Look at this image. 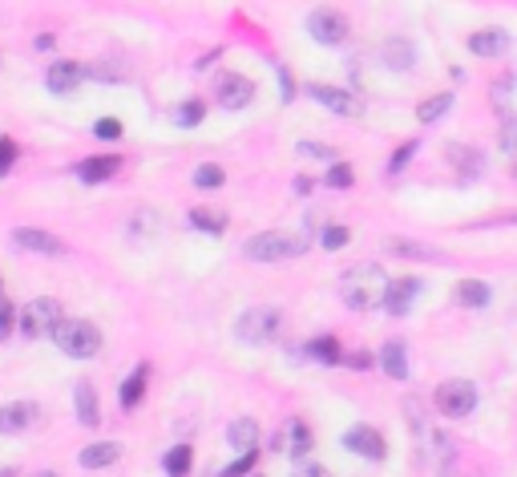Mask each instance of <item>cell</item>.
Here are the masks:
<instances>
[{"label": "cell", "mask_w": 517, "mask_h": 477, "mask_svg": "<svg viewBox=\"0 0 517 477\" xmlns=\"http://www.w3.org/2000/svg\"><path fill=\"white\" fill-rule=\"evenodd\" d=\"M384 291H388V279L376 263H352L339 275V299L347 307H355V312L384 304Z\"/></svg>", "instance_id": "cell-1"}, {"label": "cell", "mask_w": 517, "mask_h": 477, "mask_svg": "<svg viewBox=\"0 0 517 477\" xmlns=\"http://www.w3.org/2000/svg\"><path fill=\"white\" fill-rule=\"evenodd\" d=\"M303 251H307V239L291 231H258L242 243V255L250 263H283V259H295Z\"/></svg>", "instance_id": "cell-2"}, {"label": "cell", "mask_w": 517, "mask_h": 477, "mask_svg": "<svg viewBox=\"0 0 517 477\" xmlns=\"http://www.w3.org/2000/svg\"><path fill=\"white\" fill-rule=\"evenodd\" d=\"M279 328H283V315H279V307H271V304H255L234 320V336L250 348L271 344V340L279 336Z\"/></svg>", "instance_id": "cell-3"}, {"label": "cell", "mask_w": 517, "mask_h": 477, "mask_svg": "<svg viewBox=\"0 0 517 477\" xmlns=\"http://www.w3.org/2000/svg\"><path fill=\"white\" fill-rule=\"evenodd\" d=\"M65 323V312L57 299H32V304L21 307V315H16V331H21L24 340H40V336H53L57 328Z\"/></svg>", "instance_id": "cell-4"}, {"label": "cell", "mask_w": 517, "mask_h": 477, "mask_svg": "<svg viewBox=\"0 0 517 477\" xmlns=\"http://www.w3.org/2000/svg\"><path fill=\"white\" fill-rule=\"evenodd\" d=\"M53 344L61 348L65 356H73V360H89V356L101 352V331L89 320H65L61 328L53 331Z\"/></svg>", "instance_id": "cell-5"}, {"label": "cell", "mask_w": 517, "mask_h": 477, "mask_svg": "<svg viewBox=\"0 0 517 477\" xmlns=\"http://www.w3.org/2000/svg\"><path fill=\"white\" fill-rule=\"evenodd\" d=\"M433 404H436V412L449 417V420L469 417V412L477 409V384H473V380H460V376L444 380V384H436Z\"/></svg>", "instance_id": "cell-6"}, {"label": "cell", "mask_w": 517, "mask_h": 477, "mask_svg": "<svg viewBox=\"0 0 517 477\" xmlns=\"http://www.w3.org/2000/svg\"><path fill=\"white\" fill-rule=\"evenodd\" d=\"M271 453L279 457H291V461H303L311 453V428H307L303 417H287L279 425V433L271 437Z\"/></svg>", "instance_id": "cell-7"}, {"label": "cell", "mask_w": 517, "mask_h": 477, "mask_svg": "<svg viewBox=\"0 0 517 477\" xmlns=\"http://www.w3.org/2000/svg\"><path fill=\"white\" fill-rule=\"evenodd\" d=\"M307 32H311L320 45H344L347 21L339 13H331V8H315V13H307Z\"/></svg>", "instance_id": "cell-8"}, {"label": "cell", "mask_w": 517, "mask_h": 477, "mask_svg": "<svg viewBox=\"0 0 517 477\" xmlns=\"http://www.w3.org/2000/svg\"><path fill=\"white\" fill-rule=\"evenodd\" d=\"M215 97L223 110H242V105H250V97H255V81L242 77V73H223V77L215 81Z\"/></svg>", "instance_id": "cell-9"}, {"label": "cell", "mask_w": 517, "mask_h": 477, "mask_svg": "<svg viewBox=\"0 0 517 477\" xmlns=\"http://www.w3.org/2000/svg\"><path fill=\"white\" fill-rule=\"evenodd\" d=\"M344 449H352L355 457H364V461H384L388 445H384V437H380L372 425H355V428H347V433H344Z\"/></svg>", "instance_id": "cell-10"}, {"label": "cell", "mask_w": 517, "mask_h": 477, "mask_svg": "<svg viewBox=\"0 0 517 477\" xmlns=\"http://www.w3.org/2000/svg\"><path fill=\"white\" fill-rule=\"evenodd\" d=\"M13 243H16L21 251H37V255H61V251H65V243L57 239V234L37 231V226H16V231H13Z\"/></svg>", "instance_id": "cell-11"}, {"label": "cell", "mask_w": 517, "mask_h": 477, "mask_svg": "<svg viewBox=\"0 0 517 477\" xmlns=\"http://www.w3.org/2000/svg\"><path fill=\"white\" fill-rule=\"evenodd\" d=\"M307 97H315L320 105H328L331 113H344V118L360 113V97H352L347 89H336V85H307Z\"/></svg>", "instance_id": "cell-12"}, {"label": "cell", "mask_w": 517, "mask_h": 477, "mask_svg": "<svg viewBox=\"0 0 517 477\" xmlns=\"http://www.w3.org/2000/svg\"><path fill=\"white\" fill-rule=\"evenodd\" d=\"M444 158H449V166L457 170L460 178H481V174H485V154L473 150V146L452 142L449 150H444Z\"/></svg>", "instance_id": "cell-13"}, {"label": "cell", "mask_w": 517, "mask_h": 477, "mask_svg": "<svg viewBox=\"0 0 517 477\" xmlns=\"http://www.w3.org/2000/svg\"><path fill=\"white\" fill-rule=\"evenodd\" d=\"M118 170H121L118 154H93V158H85L77 166V178H81V182H89V186H97V182H110Z\"/></svg>", "instance_id": "cell-14"}, {"label": "cell", "mask_w": 517, "mask_h": 477, "mask_svg": "<svg viewBox=\"0 0 517 477\" xmlns=\"http://www.w3.org/2000/svg\"><path fill=\"white\" fill-rule=\"evenodd\" d=\"M32 420H37V404L32 401H8L0 404V433H21V428H29Z\"/></svg>", "instance_id": "cell-15"}, {"label": "cell", "mask_w": 517, "mask_h": 477, "mask_svg": "<svg viewBox=\"0 0 517 477\" xmlns=\"http://www.w3.org/2000/svg\"><path fill=\"white\" fill-rule=\"evenodd\" d=\"M416 291H420V279H412V275H404V279H388L384 307L392 315H404L412 307V299H416Z\"/></svg>", "instance_id": "cell-16"}, {"label": "cell", "mask_w": 517, "mask_h": 477, "mask_svg": "<svg viewBox=\"0 0 517 477\" xmlns=\"http://www.w3.org/2000/svg\"><path fill=\"white\" fill-rule=\"evenodd\" d=\"M509 49V32L505 29H477L469 32V53L477 57H501Z\"/></svg>", "instance_id": "cell-17"}, {"label": "cell", "mask_w": 517, "mask_h": 477, "mask_svg": "<svg viewBox=\"0 0 517 477\" xmlns=\"http://www.w3.org/2000/svg\"><path fill=\"white\" fill-rule=\"evenodd\" d=\"M81 77H85V69H81L77 61H53L45 73V85L53 89V93H69V89H77Z\"/></svg>", "instance_id": "cell-18"}, {"label": "cell", "mask_w": 517, "mask_h": 477, "mask_svg": "<svg viewBox=\"0 0 517 477\" xmlns=\"http://www.w3.org/2000/svg\"><path fill=\"white\" fill-rule=\"evenodd\" d=\"M226 441H231L234 449H242V453H255V445H258V420L255 417H234L231 428H226Z\"/></svg>", "instance_id": "cell-19"}, {"label": "cell", "mask_w": 517, "mask_h": 477, "mask_svg": "<svg viewBox=\"0 0 517 477\" xmlns=\"http://www.w3.org/2000/svg\"><path fill=\"white\" fill-rule=\"evenodd\" d=\"M121 457V445H113V441H93V445H85L81 449V469H105V465H113V461Z\"/></svg>", "instance_id": "cell-20"}, {"label": "cell", "mask_w": 517, "mask_h": 477, "mask_svg": "<svg viewBox=\"0 0 517 477\" xmlns=\"http://www.w3.org/2000/svg\"><path fill=\"white\" fill-rule=\"evenodd\" d=\"M73 404H77V420L85 428H93L97 420H101V412H97V393H93V384H89V380H81V384L73 388Z\"/></svg>", "instance_id": "cell-21"}, {"label": "cell", "mask_w": 517, "mask_h": 477, "mask_svg": "<svg viewBox=\"0 0 517 477\" xmlns=\"http://www.w3.org/2000/svg\"><path fill=\"white\" fill-rule=\"evenodd\" d=\"M380 364H384V372L392 380H404L408 376V352H404L400 340H388L384 348H380Z\"/></svg>", "instance_id": "cell-22"}, {"label": "cell", "mask_w": 517, "mask_h": 477, "mask_svg": "<svg viewBox=\"0 0 517 477\" xmlns=\"http://www.w3.org/2000/svg\"><path fill=\"white\" fill-rule=\"evenodd\" d=\"M384 65L388 69H396V73H404V69H412V65H416V49L408 45V40H388L384 45Z\"/></svg>", "instance_id": "cell-23"}, {"label": "cell", "mask_w": 517, "mask_h": 477, "mask_svg": "<svg viewBox=\"0 0 517 477\" xmlns=\"http://www.w3.org/2000/svg\"><path fill=\"white\" fill-rule=\"evenodd\" d=\"M307 356L320 364H344V348H339L336 336H315L307 340Z\"/></svg>", "instance_id": "cell-24"}, {"label": "cell", "mask_w": 517, "mask_h": 477, "mask_svg": "<svg viewBox=\"0 0 517 477\" xmlns=\"http://www.w3.org/2000/svg\"><path fill=\"white\" fill-rule=\"evenodd\" d=\"M449 110H452V93L444 89V93H433V97H425V102L416 105V118L425 121V126H433V121H441Z\"/></svg>", "instance_id": "cell-25"}, {"label": "cell", "mask_w": 517, "mask_h": 477, "mask_svg": "<svg viewBox=\"0 0 517 477\" xmlns=\"http://www.w3.org/2000/svg\"><path fill=\"white\" fill-rule=\"evenodd\" d=\"M145 376H150L145 364H137L126 376V384H121V409H137V401H142V393H145Z\"/></svg>", "instance_id": "cell-26"}, {"label": "cell", "mask_w": 517, "mask_h": 477, "mask_svg": "<svg viewBox=\"0 0 517 477\" xmlns=\"http://www.w3.org/2000/svg\"><path fill=\"white\" fill-rule=\"evenodd\" d=\"M190 223L198 226V231H206V234H223L226 231V215H223V210H215V207H194Z\"/></svg>", "instance_id": "cell-27"}, {"label": "cell", "mask_w": 517, "mask_h": 477, "mask_svg": "<svg viewBox=\"0 0 517 477\" xmlns=\"http://www.w3.org/2000/svg\"><path fill=\"white\" fill-rule=\"evenodd\" d=\"M457 304H465V307H485V304H489V287H485L481 279H460V283H457Z\"/></svg>", "instance_id": "cell-28"}, {"label": "cell", "mask_w": 517, "mask_h": 477, "mask_svg": "<svg viewBox=\"0 0 517 477\" xmlns=\"http://www.w3.org/2000/svg\"><path fill=\"white\" fill-rule=\"evenodd\" d=\"M190 461H194L190 445H174V449L166 453V461H162V469H166V477H186L190 473Z\"/></svg>", "instance_id": "cell-29"}, {"label": "cell", "mask_w": 517, "mask_h": 477, "mask_svg": "<svg viewBox=\"0 0 517 477\" xmlns=\"http://www.w3.org/2000/svg\"><path fill=\"white\" fill-rule=\"evenodd\" d=\"M226 182V170L218 166V162H202L198 170H194V186L198 190H215V186H223Z\"/></svg>", "instance_id": "cell-30"}, {"label": "cell", "mask_w": 517, "mask_h": 477, "mask_svg": "<svg viewBox=\"0 0 517 477\" xmlns=\"http://www.w3.org/2000/svg\"><path fill=\"white\" fill-rule=\"evenodd\" d=\"M388 247H392V255H400V259H441L433 247H420V243H412V239H392Z\"/></svg>", "instance_id": "cell-31"}, {"label": "cell", "mask_w": 517, "mask_h": 477, "mask_svg": "<svg viewBox=\"0 0 517 477\" xmlns=\"http://www.w3.org/2000/svg\"><path fill=\"white\" fill-rule=\"evenodd\" d=\"M202 113H206V105L194 97V102H182V105H178V110H174V121L190 129V126H198V121H202Z\"/></svg>", "instance_id": "cell-32"}, {"label": "cell", "mask_w": 517, "mask_h": 477, "mask_svg": "<svg viewBox=\"0 0 517 477\" xmlns=\"http://www.w3.org/2000/svg\"><path fill=\"white\" fill-rule=\"evenodd\" d=\"M347 239H352V231H347V226H339V223H328L320 231V243L328 251H339V247H347Z\"/></svg>", "instance_id": "cell-33"}, {"label": "cell", "mask_w": 517, "mask_h": 477, "mask_svg": "<svg viewBox=\"0 0 517 477\" xmlns=\"http://www.w3.org/2000/svg\"><path fill=\"white\" fill-rule=\"evenodd\" d=\"M497 142H501V150H505V154H513V158H517V113H509V118H501Z\"/></svg>", "instance_id": "cell-34"}, {"label": "cell", "mask_w": 517, "mask_h": 477, "mask_svg": "<svg viewBox=\"0 0 517 477\" xmlns=\"http://www.w3.org/2000/svg\"><path fill=\"white\" fill-rule=\"evenodd\" d=\"M416 146H420L416 137H408V142H404V146H396V154H392V158H388V174H400V170L412 162V154H416Z\"/></svg>", "instance_id": "cell-35"}, {"label": "cell", "mask_w": 517, "mask_h": 477, "mask_svg": "<svg viewBox=\"0 0 517 477\" xmlns=\"http://www.w3.org/2000/svg\"><path fill=\"white\" fill-rule=\"evenodd\" d=\"M352 182H355V174H352V166H347V162H336V166L328 170V186H331V190H347Z\"/></svg>", "instance_id": "cell-36"}, {"label": "cell", "mask_w": 517, "mask_h": 477, "mask_svg": "<svg viewBox=\"0 0 517 477\" xmlns=\"http://www.w3.org/2000/svg\"><path fill=\"white\" fill-rule=\"evenodd\" d=\"M93 134L101 137V142H118V137H121V121H118V118H101V121L93 126Z\"/></svg>", "instance_id": "cell-37"}, {"label": "cell", "mask_w": 517, "mask_h": 477, "mask_svg": "<svg viewBox=\"0 0 517 477\" xmlns=\"http://www.w3.org/2000/svg\"><path fill=\"white\" fill-rule=\"evenodd\" d=\"M255 457H258V453H242L239 461H231V465L223 469V477H242V473H250V469H255Z\"/></svg>", "instance_id": "cell-38"}, {"label": "cell", "mask_w": 517, "mask_h": 477, "mask_svg": "<svg viewBox=\"0 0 517 477\" xmlns=\"http://www.w3.org/2000/svg\"><path fill=\"white\" fill-rule=\"evenodd\" d=\"M13 328H16V307L0 299V340H8V336H13Z\"/></svg>", "instance_id": "cell-39"}, {"label": "cell", "mask_w": 517, "mask_h": 477, "mask_svg": "<svg viewBox=\"0 0 517 477\" xmlns=\"http://www.w3.org/2000/svg\"><path fill=\"white\" fill-rule=\"evenodd\" d=\"M291 477H331L328 465H315V461H299L295 469H291Z\"/></svg>", "instance_id": "cell-40"}, {"label": "cell", "mask_w": 517, "mask_h": 477, "mask_svg": "<svg viewBox=\"0 0 517 477\" xmlns=\"http://www.w3.org/2000/svg\"><path fill=\"white\" fill-rule=\"evenodd\" d=\"M16 158V142H8V137H0V178L8 174V166H13Z\"/></svg>", "instance_id": "cell-41"}, {"label": "cell", "mask_w": 517, "mask_h": 477, "mask_svg": "<svg viewBox=\"0 0 517 477\" xmlns=\"http://www.w3.org/2000/svg\"><path fill=\"white\" fill-rule=\"evenodd\" d=\"M299 150L311 154V158H331V150H328V146H320V142H299Z\"/></svg>", "instance_id": "cell-42"}, {"label": "cell", "mask_w": 517, "mask_h": 477, "mask_svg": "<svg viewBox=\"0 0 517 477\" xmlns=\"http://www.w3.org/2000/svg\"><path fill=\"white\" fill-rule=\"evenodd\" d=\"M344 364H352V368H368L372 356L368 352H344Z\"/></svg>", "instance_id": "cell-43"}, {"label": "cell", "mask_w": 517, "mask_h": 477, "mask_svg": "<svg viewBox=\"0 0 517 477\" xmlns=\"http://www.w3.org/2000/svg\"><path fill=\"white\" fill-rule=\"evenodd\" d=\"M509 89H513V77H501L497 85H493V102H501V97H509Z\"/></svg>", "instance_id": "cell-44"}, {"label": "cell", "mask_w": 517, "mask_h": 477, "mask_svg": "<svg viewBox=\"0 0 517 477\" xmlns=\"http://www.w3.org/2000/svg\"><path fill=\"white\" fill-rule=\"evenodd\" d=\"M0 477H16V469H0Z\"/></svg>", "instance_id": "cell-45"}, {"label": "cell", "mask_w": 517, "mask_h": 477, "mask_svg": "<svg viewBox=\"0 0 517 477\" xmlns=\"http://www.w3.org/2000/svg\"><path fill=\"white\" fill-rule=\"evenodd\" d=\"M32 477H57V473H32Z\"/></svg>", "instance_id": "cell-46"}]
</instances>
